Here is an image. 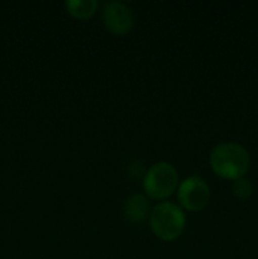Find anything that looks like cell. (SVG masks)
<instances>
[{
  "mask_svg": "<svg viewBox=\"0 0 258 259\" xmlns=\"http://www.w3.org/2000/svg\"><path fill=\"white\" fill-rule=\"evenodd\" d=\"M253 192V186L248 180L242 179L235 180L234 185H233V194L234 196H237L238 199H248V197L252 195Z\"/></svg>",
  "mask_w": 258,
  "mask_h": 259,
  "instance_id": "obj_8",
  "label": "cell"
},
{
  "mask_svg": "<svg viewBox=\"0 0 258 259\" xmlns=\"http://www.w3.org/2000/svg\"><path fill=\"white\" fill-rule=\"evenodd\" d=\"M209 163L218 176L235 181L242 179L249 168V154L240 144L225 142L212 149Z\"/></svg>",
  "mask_w": 258,
  "mask_h": 259,
  "instance_id": "obj_1",
  "label": "cell"
},
{
  "mask_svg": "<svg viewBox=\"0 0 258 259\" xmlns=\"http://www.w3.org/2000/svg\"><path fill=\"white\" fill-rule=\"evenodd\" d=\"M179 175L168 162H157L149 167L143 177V189L151 199L163 200L177 189Z\"/></svg>",
  "mask_w": 258,
  "mask_h": 259,
  "instance_id": "obj_3",
  "label": "cell"
},
{
  "mask_svg": "<svg viewBox=\"0 0 258 259\" xmlns=\"http://www.w3.org/2000/svg\"><path fill=\"white\" fill-rule=\"evenodd\" d=\"M124 215L131 223H143L149 217L148 200L141 194H134L124 205Z\"/></svg>",
  "mask_w": 258,
  "mask_h": 259,
  "instance_id": "obj_6",
  "label": "cell"
},
{
  "mask_svg": "<svg viewBox=\"0 0 258 259\" xmlns=\"http://www.w3.org/2000/svg\"><path fill=\"white\" fill-rule=\"evenodd\" d=\"M104 23L111 33L118 35L126 34L134 27V14L131 7L123 2H110L103 12Z\"/></svg>",
  "mask_w": 258,
  "mask_h": 259,
  "instance_id": "obj_5",
  "label": "cell"
},
{
  "mask_svg": "<svg viewBox=\"0 0 258 259\" xmlns=\"http://www.w3.org/2000/svg\"><path fill=\"white\" fill-rule=\"evenodd\" d=\"M186 217L179 205L174 202H159L149 212V225L157 238L164 242L177 239L185 229Z\"/></svg>",
  "mask_w": 258,
  "mask_h": 259,
  "instance_id": "obj_2",
  "label": "cell"
},
{
  "mask_svg": "<svg viewBox=\"0 0 258 259\" xmlns=\"http://www.w3.org/2000/svg\"><path fill=\"white\" fill-rule=\"evenodd\" d=\"M180 205L189 211H200L210 200V186L202 177L194 175L186 177L177 186Z\"/></svg>",
  "mask_w": 258,
  "mask_h": 259,
  "instance_id": "obj_4",
  "label": "cell"
},
{
  "mask_svg": "<svg viewBox=\"0 0 258 259\" xmlns=\"http://www.w3.org/2000/svg\"><path fill=\"white\" fill-rule=\"evenodd\" d=\"M65 5L67 12L77 19H88L93 17L98 9L96 0H68Z\"/></svg>",
  "mask_w": 258,
  "mask_h": 259,
  "instance_id": "obj_7",
  "label": "cell"
}]
</instances>
